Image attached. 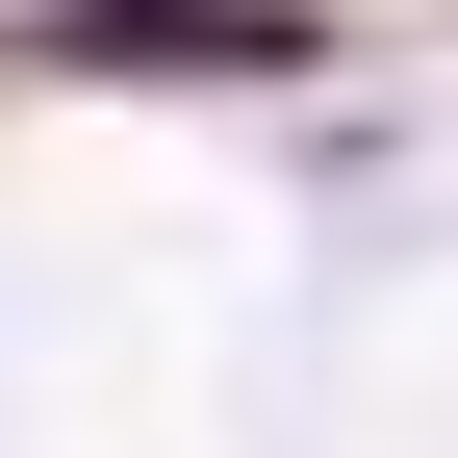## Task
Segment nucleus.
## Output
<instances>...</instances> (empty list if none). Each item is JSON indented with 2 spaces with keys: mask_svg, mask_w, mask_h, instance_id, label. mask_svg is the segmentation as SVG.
Wrapping results in <instances>:
<instances>
[{
  "mask_svg": "<svg viewBox=\"0 0 458 458\" xmlns=\"http://www.w3.org/2000/svg\"><path fill=\"white\" fill-rule=\"evenodd\" d=\"M0 102H26V0H0Z\"/></svg>",
  "mask_w": 458,
  "mask_h": 458,
  "instance_id": "2",
  "label": "nucleus"
},
{
  "mask_svg": "<svg viewBox=\"0 0 458 458\" xmlns=\"http://www.w3.org/2000/svg\"><path fill=\"white\" fill-rule=\"evenodd\" d=\"M26 77H77V102H306L331 0H26Z\"/></svg>",
  "mask_w": 458,
  "mask_h": 458,
  "instance_id": "1",
  "label": "nucleus"
}]
</instances>
